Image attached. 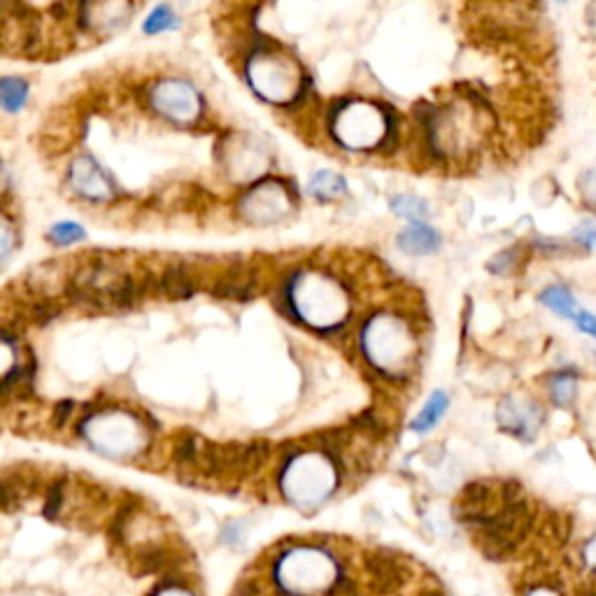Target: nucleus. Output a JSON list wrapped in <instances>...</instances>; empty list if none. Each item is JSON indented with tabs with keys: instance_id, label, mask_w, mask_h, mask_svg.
I'll use <instances>...</instances> for the list:
<instances>
[{
	"instance_id": "obj_20",
	"label": "nucleus",
	"mask_w": 596,
	"mask_h": 596,
	"mask_svg": "<svg viewBox=\"0 0 596 596\" xmlns=\"http://www.w3.org/2000/svg\"><path fill=\"white\" fill-rule=\"evenodd\" d=\"M84 238V229H80L75 222H61L49 231V240H54L56 245H70Z\"/></svg>"
},
{
	"instance_id": "obj_12",
	"label": "nucleus",
	"mask_w": 596,
	"mask_h": 596,
	"mask_svg": "<svg viewBox=\"0 0 596 596\" xmlns=\"http://www.w3.org/2000/svg\"><path fill=\"white\" fill-rule=\"evenodd\" d=\"M447 406H450V399H447L445 392H441V389H438V392L431 394L429 401L424 403V408L420 410V415L415 417L413 424H410V429L417 431V434H424V431H431V429L436 427L438 422L443 420Z\"/></svg>"
},
{
	"instance_id": "obj_10",
	"label": "nucleus",
	"mask_w": 596,
	"mask_h": 596,
	"mask_svg": "<svg viewBox=\"0 0 596 596\" xmlns=\"http://www.w3.org/2000/svg\"><path fill=\"white\" fill-rule=\"evenodd\" d=\"M159 289L163 296H168L170 301H187L196 294L198 282L191 271L184 264H173L161 273Z\"/></svg>"
},
{
	"instance_id": "obj_19",
	"label": "nucleus",
	"mask_w": 596,
	"mask_h": 596,
	"mask_svg": "<svg viewBox=\"0 0 596 596\" xmlns=\"http://www.w3.org/2000/svg\"><path fill=\"white\" fill-rule=\"evenodd\" d=\"M59 312H61V308H59V303H56V298H38V301H33L31 312H28V315H31L35 324H47V322H52L54 317H59Z\"/></svg>"
},
{
	"instance_id": "obj_17",
	"label": "nucleus",
	"mask_w": 596,
	"mask_h": 596,
	"mask_svg": "<svg viewBox=\"0 0 596 596\" xmlns=\"http://www.w3.org/2000/svg\"><path fill=\"white\" fill-rule=\"evenodd\" d=\"M310 191L317 198H322V201H331V198H338L345 194V180L333 173H317L312 177Z\"/></svg>"
},
{
	"instance_id": "obj_25",
	"label": "nucleus",
	"mask_w": 596,
	"mask_h": 596,
	"mask_svg": "<svg viewBox=\"0 0 596 596\" xmlns=\"http://www.w3.org/2000/svg\"><path fill=\"white\" fill-rule=\"evenodd\" d=\"M576 322L580 329L596 338V317L594 315H590V312H580V315H576Z\"/></svg>"
},
{
	"instance_id": "obj_1",
	"label": "nucleus",
	"mask_w": 596,
	"mask_h": 596,
	"mask_svg": "<svg viewBox=\"0 0 596 596\" xmlns=\"http://www.w3.org/2000/svg\"><path fill=\"white\" fill-rule=\"evenodd\" d=\"M492 129V112L473 94H464L457 101L429 108L424 115L429 149L443 161L466 159L485 145Z\"/></svg>"
},
{
	"instance_id": "obj_4",
	"label": "nucleus",
	"mask_w": 596,
	"mask_h": 596,
	"mask_svg": "<svg viewBox=\"0 0 596 596\" xmlns=\"http://www.w3.org/2000/svg\"><path fill=\"white\" fill-rule=\"evenodd\" d=\"M333 133L347 147L368 149L385 143V138L392 133V124H389V117L385 112L373 108V105L352 103L336 112Z\"/></svg>"
},
{
	"instance_id": "obj_8",
	"label": "nucleus",
	"mask_w": 596,
	"mask_h": 596,
	"mask_svg": "<svg viewBox=\"0 0 596 596\" xmlns=\"http://www.w3.org/2000/svg\"><path fill=\"white\" fill-rule=\"evenodd\" d=\"M70 180H73L75 189L84 196L96 198V201H105V198H112V187L108 182H105V177L101 175V170H98V166L94 161H89V159L75 161L73 175H70Z\"/></svg>"
},
{
	"instance_id": "obj_2",
	"label": "nucleus",
	"mask_w": 596,
	"mask_h": 596,
	"mask_svg": "<svg viewBox=\"0 0 596 596\" xmlns=\"http://www.w3.org/2000/svg\"><path fill=\"white\" fill-rule=\"evenodd\" d=\"M364 350L380 373L389 378H403L417 359V340L406 319L378 315L366 324Z\"/></svg>"
},
{
	"instance_id": "obj_11",
	"label": "nucleus",
	"mask_w": 596,
	"mask_h": 596,
	"mask_svg": "<svg viewBox=\"0 0 596 596\" xmlns=\"http://www.w3.org/2000/svg\"><path fill=\"white\" fill-rule=\"evenodd\" d=\"M177 94V82H168L163 84V87L154 94V103H166L170 101V105H166L161 112L166 117H173V119H189L194 117V110H196V101H194V91L189 87L180 89V96Z\"/></svg>"
},
{
	"instance_id": "obj_24",
	"label": "nucleus",
	"mask_w": 596,
	"mask_h": 596,
	"mask_svg": "<svg viewBox=\"0 0 596 596\" xmlns=\"http://www.w3.org/2000/svg\"><path fill=\"white\" fill-rule=\"evenodd\" d=\"M70 413H73V403H70V401L59 403V406H56V410H54V424H56V427H63V424H66V420L70 417Z\"/></svg>"
},
{
	"instance_id": "obj_16",
	"label": "nucleus",
	"mask_w": 596,
	"mask_h": 596,
	"mask_svg": "<svg viewBox=\"0 0 596 596\" xmlns=\"http://www.w3.org/2000/svg\"><path fill=\"white\" fill-rule=\"evenodd\" d=\"M541 301L559 317H576V312H573V308H576V301H573L569 289L562 285H552L545 289V292L541 294Z\"/></svg>"
},
{
	"instance_id": "obj_13",
	"label": "nucleus",
	"mask_w": 596,
	"mask_h": 596,
	"mask_svg": "<svg viewBox=\"0 0 596 596\" xmlns=\"http://www.w3.org/2000/svg\"><path fill=\"white\" fill-rule=\"evenodd\" d=\"M548 392L552 396V401H555V406L559 408H569L573 401H576V394H578V380H576V373L573 371H559L550 378L548 382Z\"/></svg>"
},
{
	"instance_id": "obj_18",
	"label": "nucleus",
	"mask_w": 596,
	"mask_h": 596,
	"mask_svg": "<svg viewBox=\"0 0 596 596\" xmlns=\"http://www.w3.org/2000/svg\"><path fill=\"white\" fill-rule=\"evenodd\" d=\"M175 26H177V17L168 5L154 7L152 14L145 19V33H149V35L163 33V31H168V28H175Z\"/></svg>"
},
{
	"instance_id": "obj_26",
	"label": "nucleus",
	"mask_w": 596,
	"mask_h": 596,
	"mask_svg": "<svg viewBox=\"0 0 596 596\" xmlns=\"http://www.w3.org/2000/svg\"><path fill=\"white\" fill-rule=\"evenodd\" d=\"M578 238L583 240L585 245H590V247H596V226H592V224H587L583 231L578 233Z\"/></svg>"
},
{
	"instance_id": "obj_15",
	"label": "nucleus",
	"mask_w": 596,
	"mask_h": 596,
	"mask_svg": "<svg viewBox=\"0 0 596 596\" xmlns=\"http://www.w3.org/2000/svg\"><path fill=\"white\" fill-rule=\"evenodd\" d=\"M392 210L399 217L410 219L413 224H422L429 215V203L422 201V198H417V196L401 194V196L392 198Z\"/></svg>"
},
{
	"instance_id": "obj_23",
	"label": "nucleus",
	"mask_w": 596,
	"mask_h": 596,
	"mask_svg": "<svg viewBox=\"0 0 596 596\" xmlns=\"http://www.w3.org/2000/svg\"><path fill=\"white\" fill-rule=\"evenodd\" d=\"M583 562L587 569L596 573V534L583 545Z\"/></svg>"
},
{
	"instance_id": "obj_5",
	"label": "nucleus",
	"mask_w": 596,
	"mask_h": 596,
	"mask_svg": "<svg viewBox=\"0 0 596 596\" xmlns=\"http://www.w3.org/2000/svg\"><path fill=\"white\" fill-rule=\"evenodd\" d=\"M285 492L298 506H317L336 487V471L322 457H301L292 461L285 473Z\"/></svg>"
},
{
	"instance_id": "obj_6",
	"label": "nucleus",
	"mask_w": 596,
	"mask_h": 596,
	"mask_svg": "<svg viewBox=\"0 0 596 596\" xmlns=\"http://www.w3.org/2000/svg\"><path fill=\"white\" fill-rule=\"evenodd\" d=\"M543 422L541 406L524 394H510L499 406V424L503 431L513 434L520 441H531L538 434Z\"/></svg>"
},
{
	"instance_id": "obj_27",
	"label": "nucleus",
	"mask_w": 596,
	"mask_h": 596,
	"mask_svg": "<svg viewBox=\"0 0 596 596\" xmlns=\"http://www.w3.org/2000/svg\"><path fill=\"white\" fill-rule=\"evenodd\" d=\"M159 596H191L189 592L184 590H177V587H173V590H163Z\"/></svg>"
},
{
	"instance_id": "obj_3",
	"label": "nucleus",
	"mask_w": 596,
	"mask_h": 596,
	"mask_svg": "<svg viewBox=\"0 0 596 596\" xmlns=\"http://www.w3.org/2000/svg\"><path fill=\"white\" fill-rule=\"evenodd\" d=\"M275 578L289 594L315 596L336 585L338 562L326 550L296 548L280 559Z\"/></svg>"
},
{
	"instance_id": "obj_14",
	"label": "nucleus",
	"mask_w": 596,
	"mask_h": 596,
	"mask_svg": "<svg viewBox=\"0 0 596 596\" xmlns=\"http://www.w3.org/2000/svg\"><path fill=\"white\" fill-rule=\"evenodd\" d=\"M28 101V84L17 77L0 80V108L7 112H19Z\"/></svg>"
},
{
	"instance_id": "obj_21",
	"label": "nucleus",
	"mask_w": 596,
	"mask_h": 596,
	"mask_svg": "<svg viewBox=\"0 0 596 596\" xmlns=\"http://www.w3.org/2000/svg\"><path fill=\"white\" fill-rule=\"evenodd\" d=\"M580 191H583V198L590 203V208L596 210V168L587 170V173L580 177Z\"/></svg>"
},
{
	"instance_id": "obj_9",
	"label": "nucleus",
	"mask_w": 596,
	"mask_h": 596,
	"mask_svg": "<svg viewBox=\"0 0 596 596\" xmlns=\"http://www.w3.org/2000/svg\"><path fill=\"white\" fill-rule=\"evenodd\" d=\"M399 247L406 254H413V257H427V254H434L441 247V233L424 222L410 224L408 229L401 231Z\"/></svg>"
},
{
	"instance_id": "obj_22",
	"label": "nucleus",
	"mask_w": 596,
	"mask_h": 596,
	"mask_svg": "<svg viewBox=\"0 0 596 596\" xmlns=\"http://www.w3.org/2000/svg\"><path fill=\"white\" fill-rule=\"evenodd\" d=\"M522 596H564L562 590H557V585L552 583H531L524 587Z\"/></svg>"
},
{
	"instance_id": "obj_7",
	"label": "nucleus",
	"mask_w": 596,
	"mask_h": 596,
	"mask_svg": "<svg viewBox=\"0 0 596 596\" xmlns=\"http://www.w3.org/2000/svg\"><path fill=\"white\" fill-rule=\"evenodd\" d=\"M257 289L259 278L254 266L238 261V264L229 266L219 275L215 285H212V296L229 298V301H233V298H236V301H252V298L257 296Z\"/></svg>"
}]
</instances>
